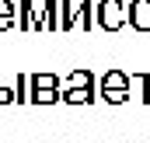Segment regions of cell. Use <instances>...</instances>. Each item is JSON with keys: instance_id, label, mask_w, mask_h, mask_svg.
<instances>
[{"instance_id": "obj_1", "label": "cell", "mask_w": 150, "mask_h": 143, "mask_svg": "<svg viewBox=\"0 0 150 143\" xmlns=\"http://www.w3.org/2000/svg\"><path fill=\"white\" fill-rule=\"evenodd\" d=\"M129 25V7L122 0H98V28L101 32H119Z\"/></svg>"}, {"instance_id": "obj_2", "label": "cell", "mask_w": 150, "mask_h": 143, "mask_svg": "<svg viewBox=\"0 0 150 143\" xmlns=\"http://www.w3.org/2000/svg\"><path fill=\"white\" fill-rule=\"evenodd\" d=\"M129 25L136 32H150V0H133L129 4Z\"/></svg>"}, {"instance_id": "obj_3", "label": "cell", "mask_w": 150, "mask_h": 143, "mask_svg": "<svg viewBox=\"0 0 150 143\" xmlns=\"http://www.w3.org/2000/svg\"><path fill=\"white\" fill-rule=\"evenodd\" d=\"M98 98L94 87H63V105H94Z\"/></svg>"}, {"instance_id": "obj_4", "label": "cell", "mask_w": 150, "mask_h": 143, "mask_svg": "<svg viewBox=\"0 0 150 143\" xmlns=\"http://www.w3.org/2000/svg\"><path fill=\"white\" fill-rule=\"evenodd\" d=\"M98 87H115V91H129L133 87V77L126 70H119V67H112V70H105V77L98 80Z\"/></svg>"}, {"instance_id": "obj_5", "label": "cell", "mask_w": 150, "mask_h": 143, "mask_svg": "<svg viewBox=\"0 0 150 143\" xmlns=\"http://www.w3.org/2000/svg\"><path fill=\"white\" fill-rule=\"evenodd\" d=\"M77 25H80V32H94L98 28V4H91V0L77 4Z\"/></svg>"}, {"instance_id": "obj_6", "label": "cell", "mask_w": 150, "mask_h": 143, "mask_svg": "<svg viewBox=\"0 0 150 143\" xmlns=\"http://www.w3.org/2000/svg\"><path fill=\"white\" fill-rule=\"evenodd\" d=\"M18 25H21V32H35V25H38V4L35 0H21V7H18Z\"/></svg>"}, {"instance_id": "obj_7", "label": "cell", "mask_w": 150, "mask_h": 143, "mask_svg": "<svg viewBox=\"0 0 150 143\" xmlns=\"http://www.w3.org/2000/svg\"><path fill=\"white\" fill-rule=\"evenodd\" d=\"M77 28V7L70 0H59V32H74Z\"/></svg>"}, {"instance_id": "obj_8", "label": "cell", "mask_w": 150, "mask_h": 143, "mask_svg": "<svg viewBox=\"0 0 150 143\" xmlns=\"http://www.w3.org/2000/svg\"><path fill=\"white\" fill-rule=\"evenodd\" d=\"M18 25V4L14 0H0V32Z\"/></svg>"}, {"instance_id": "obj_9", "label": "cell", "mask_w": 150, "mask_h": 143, "mask_svg": "<svg viewBox=\"0 0 150 143\" xmlns=\"http://www.w3.org/2000/svg\"><path fill=\"white\" fill-rule=\"evenodd\" d=\"M32 91H63L56 73H32Z\"/></svg>"}, {"instance_id": "obj_10", "label": "cell", "mask_w": 150, "mask_h": 143, "mask_svg": "<svg viewBox=\"0 0 150 143\" xmlns=\"http://www.w3.org/2000/svg\"><path fill=\"white\" fill-rule=\"evenodd\" d=\"M45 11V32H59V0H42Z\"/></svg>"}, {"instance_id": "obj_11", "label": "cell", "mask_w": 150, "mask_h": 143, "mask_svg": "<svg viewBox=\"0 0 150 143\" xmlns=\"http://www.w3.org/2000/svg\"><path fill=\"white\" fill-rule=\"evenodd\" d=\"M67 87H94V73L87 67H77L70 77H67Z\"/></svg>"}, {"instance_id": "obj_12", "label": "cell", "mask_w": 150, "mask_h": 143, "mask_svg": "<svg viewBox=\"0 0 150 143\" xmlns=\"http://www.w3.org/2000/svg\"><path fill=\"white\" fill-rule=\"evenodd\" d=\"M98 94H101V98H105L108 105H126V101L133 98L129 91H115V87H98Z\"/></svg>"}, {"instance_id": "obj_13", "label": "cell", "mask_w": 150, "mask_h": 143, "mask_svg": "<svg viewBox=\"0 0 150 143\" xmlns=\"http://www.w3.org/2000/svg\"><path fill=\"white\" fill-rule=\"evenodd\" d=\"M133 84H140V101L150 105V73H133Z\"/></svg>"}, {"instance_id": "obj_14", "label": "cell", "mask_w": 150, "mask_h": 143, "mask_svg": "<svg viewBox=\"0 0 150 143\" xmlns=\"http://www.w3.org/2000/svg\"><path fill=\"white\" fill-rule=\"evenodd\" d=\"M0 105H18V91H14V87H4V84H0Z\"/></svg>"}]
</instances>
